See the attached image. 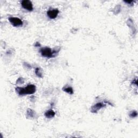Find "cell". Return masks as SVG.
I'll list each match as a JSON object with an SVG mask.
<instances>
[{
  "mask_svg": "<svg viewBox=\"0 0 138 138\" xmlns=\"http://www.w3.org/2000/svg\"><path fill=\"white\" fill-rule=\"evenodd\" d=\"M105 106V104L102 103H97L96 105H94L91 109V112L92 113H97L100 109H101L102 107Z\"/></svg>",
  "mask_w": 138,
  "mask_h": 138,
  "instance_id": "cell-6",
  "label": "cell"
},
{
  "mask_svg": "<svg viewBox=\"0 0 138 138\" xmlns=\"http://www.w3.org/2000/svg\"><path fill=\"white\" fill-rule=\"evenodd\" d=\"M24 83V79L23 78H19L17 80V84H22Z\"/></svg>",
  "mask_w": 138,
  "mask_h": 138,
  "instance_id": "cell-11",
  "label": "cell"
},
{
  "mask_svg": "<svg viewBox=\"0 0 138 138\" xmlns=\"http://www.w3.org/2000/svg\"><path fill=\"white\" fill-rule=\"evenodd\" d=\"M125 3H128V4H132V3L133 2V1H124Z\"/></svg>",
  "mask_w": 138,
  "mask_h": 138,
  "instance_id": "cell-12",
  "label": "cell"
},
{
  "mask_svg": "<svg viewBox=\"0 0 138 138\" xmlns=\"http://www.w3.org/2000/svg\"><path fill=\"white\" fill-rule=\"evenodd\" d=\"M36 88L34 85H28L25 88H22V87H17L16 91L20 96H24L25 95H31L36 92Z\"/></svg>",
  "mask_w": 138,
  "mask_h": 138,
  "instance_id": "cell-1",
  "label": "cell"
},
{
  "mask_svg": "<svg viewBox=\"0 0 138 138\" xmlns=\"http://www.w3.org/2000/svg\"><path fill=\"white\" fill-rule=\"evenodd\" d=\"M35 73H36V75L38 77L42 78V77H43V74H42L41 69H40L39 68H36L35 70Z\"/></svg>",
  "mask_w": 138,
  "mask_h": 138,
  "instance_id": "cell-9",
  "label": "cell"
},
{
  "mask_svg": "<svg viewBox=\"0 0 138 138\" xmlns=\"http://www.w3.org/2000/svg\"><path fill=\"white\" fill-rule=\"evenodd\" d=\"M55 116V112L52 110H50L45 113V116L47 118H52Z\"/></svg>",
  "mask_w": 138,
  "mask_h": 138,
  "instance_id": "cell-7",
  "label": "cell"
},
{
  "mask_svg": "<svg viewBox=\"0 0 138 138\" xmlns=\"http://www.w3.org/2000/svg\"><path fill=\"white\" fill-rule=\"evenodd\" d=\"M59 14V10L58 9L50 10L47 12V15L51 19H55L56 18Z\"/></svg>",
  "mask_w": 138,
  "mask_h": 138,
  "instance_id": "cell-5",
  "label": "cell"
},
{
  "mask_svg": "<svg viewBox=\"0 0 138 138\" xmlns=\"http://www.w3.org/2000/svg\"><path fill=\"white\" fill-rule=\"evenodd\" d=\"M138 116V113L137 111H133V112H131V113L130 114V116L131 117H136Z\"/></svg>",
  "mask_w": 138,
  "mask_h": 138,
  "instance_id": "cell-10",
  "label": "cell"
},
{
  "mask_svg": "<svg viewBox=\"0 0 138 138\" xmlns=\"http://www.w3.org/2000/svg\"><path fill=\"white\" fill-rule=\"evenodd\" d=\"M22 6L23 8H24L25 9L29 11H31L33 10V5L32 2L29 1V0H24L22 1L21 2Z\"/></svg>",
  "mask_w": 138,
  "mask_h": 138,
  "instance_id": "cell-4",
  "label": "cell"
},
{
  "mask_svg": "<svg viewBox=\"0 0 138 138\" xmlns=\"http://www.w3.org/2000/svg\"><path fill=\"white\" fill-rule=\"evenodd\" d=\"M40 52H41L43 57H46V58H52V57H55L54 54L56 51H52L50 48H48V47H45V48H42L40 50Z\"/></svg>",
  "mask_w": 138,
  "mask_h": 138,
  "instance_id": "cell-2",
  "label": "cell"
},
{
  "mask_svg": "<svg viewBox=\"0 0 138 138\" xmlns=\"http://www.w3.org/2000/svg\"><path fill=\"white\" fill-rule=\"evenodd\" d=\"M63 90L64 91L70 94V95H72V94L73 93V90L71 87H70V86L66 87H64V88H63Z\"/></svg>",
  "mask_w": 138,
  "mask_h": 138,
  "instance_id": "cell-8",
  "label": "cell"
},
{
  "mask_svg": "<svg viewBox=\"0 0 138 138\" xmlns=\"http://www.w3.org/2000/svg\"><path fill=\"white\" fill-rule=\"evenodd\" d=\"M9 21L11 23V24L14 26H21L23 25V22L21 19L16 17H11L9 18Z\"/></svg>",
  "mask_w": 138,
  "mask_h": 138,
  "instance_id": "cell-3",
  "label": "cell"
}]
</instances>
